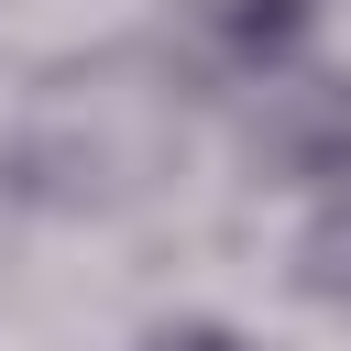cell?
<instances>
[{
    "instance_id": "cell-3",
    "label": "cell",
    "mask_w": 351,
    "mask_h": 351,
    "mask_svg": "<svg viewBox=\"0 0 351 351\" xmlns=\"http://www.w3.org/2000/svg\"><path fill=\"white\" fill-rule=\"evenodd\" d=\"M285 285H296L307 307L351 318V186H329V197L296 208V230H285Z\"/></svg>"
},
{
    "instance_id": "cell-1",
    "label": "cell",
    "mask_w": 351,
    "mask_h": 351,
    "mask_svg": "<svg viewBox=\"0 0 351 351\" xmlns=\"http://www.w3.org/2000/svg\"><path fill=\"white\" fill-rule=\"evenodd\" d=\"M230 143H241V176L274 186V197H329L351 186V66L318 44L296 66H274L263 88L230 99Z\"/></svg>"
},
{
    "instance_id": "cell-4",
    "label": "cell",
    "mask_w": 351,
    "mask_h": 351,
    "mask_svg": "<svg viewBox=\"0 0 351 351\" xmlns=\"http://www.w3.org/2000/svg\"><path fill=\"white\" fill-rule=\"evenodd\" d=\"M121 351H263L241 318H219V307H176V318H143Z\"/></svg>"
},
{
    "instance_id": "cell-2",
    "label": "cell",
    "mask_w": 351,
    "mask_h": 351,
    "mask_svg": "<svg viewBox=\"0 0 351 351\" xmlns=\"http://www.w3.org/2000/svg\"><path fill=\"white\" fill-rule=\"evenodd\" d=\"M318 33H329V0H176L165 11V66L197 88V99H241V88H263L274 66H296V55H318Z\"/></svg>"
}]
</instances>
